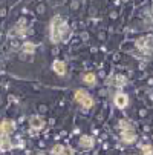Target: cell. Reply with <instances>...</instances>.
Returning <instances> with one entry per match:
<instances>
[{
	"label": "cell",
	"instance_id": "obj_4",
	"mask_svg": "<svg viewBox=\"0 0 153 155\" xmlns=\"http://www.w3.org/2000/svg\"><path fill=\"white\" fill-rule=\"evenodd\" d=\"M54 69H55V72L58 75H64L66 74V66H64L63 61H60V60L54 61Z\"/></svg>",
	"mask_w": 153,
	"mask_h": 155
},
{
	"label": "cell",
	"instance_id": "obj_5",
	"mask_svg": "<svg viewBox=\"0 0 153 155\" xmlns=\"http://www.w3.org/2000/svg\"><path fill=\"white\" fill-rule=\"evenodd\" d=\"M122 140H124L126 143H132V141L135 140V132L126 128V129H124V132H122Z\"/></svg>",
	"mask_w": 153,
	"mask_h": 155
},
{
	"label": "cell",
	"instance_id": "obj_7",
	"mask_svg": "<svg viewBox=\"0 0 153 155\" xmlns=\"http://www.w3.org/2000/svg\"><path fill=\"white\" fill-rule=\"evenodd\" d=\"M31 125H32V128H35V129H41V126H43V121H41L40 118L34 117V118H31Z\"/></svg>",
	"mask_w": 153,
	"mask_h": 155
},
{
	"label": "cell",
	"instance_id": "obj_9",
	"mask_svg": "<svg viewBox=\"0 0 153 155\" xmlns=\"http://www.w3.org/2000/svg\"><path fill=\"white\" fill-rule=\"evenodd\" d=\"M11 126H12V123H9V121H3L2 123V132L3 134H6V132H9V130H11Z\"/></svg>",
	"mask_w": 153,
	"mask_h": 155
},
{
	"label": "cell",
	"instance_id": "obj_3",
	"mask_svg": "<svg viewBox=\"0 0 153 155\" xmlns=\"http://www.w3.org/2000/svg\"><path fill=\"white\" fill-rule=\"evenodd\" d=\"M115 103L118 107H126L127 106V95L126 94H117L115 97Z\"/></svg>",
	"mask_w": 153,
	"mask_h": 155
},
{
	"label": "cell",
	"instance_id": "obj_1",
	"mask_svg": "<svg viewBox=\"0 0 153 155\" xmlns=\"http://www.w3.org/2000/svg\"><path fill=\"white\" fill-rule=\"evenodd\" d=\"M64 31H66L64 22H61L60 17H55L52 20V23H51V38H52V42L58 43L61 40V37H63Z\"/></svg>",
	"mask_w": 153,
	"mask_h": 155
},
{
	"label": "cell",
	"instance_id": "obj_8",
	"mask_svg": "<svg viewBox=\"0 0 153 155\" xmlns=\"http://www.w3.org/2000/svg\"><path fill=\"white\" fill-rule=\"evenodd\" d=\"M23 51H25L26 54H32V52L35 51V45H32V43H25V45H23Z\"/></svg>",
	"mask_w": 153,
	"mask_h": 155
},
{
	"label": "cell",
	"instance_id": "obj_10",
	"mask_svg": "<svg viewBox=\"0 0 153 155\" xmlns=\"http://www.w3.org/2000/svg\"><path fill=\"white\" fill-rule=\"evenodd\" d=\"M9 140H8V137H6V134H3V138H2V149L3 151H6L8 148H9Z\"/></svg>",
	"mask_w": 153,
	"mask_h": 155
},
{
	"label": "cell",
	"instance_id": "obj_6",
	"mask_svg": "<svg viewBox=\"0 0 153 155\" xmlns=\"http://www.w3.org/2000/svg\"><path fill=\"white\" fill-rule=\"evenodd\" d=\"M80 143H81L83 148H92V146H94V140H92L90 137H83Z\"/></svg>",
	"mask_w": 153,
	"mask_h": 155
},
{
	"label": "cell",
	"instance_id": "obj_11",
	"mask_svg": "<svg viewBox=\"0 0 153 155\" xmlns=\"http://www.w3.org/2000/svg\"><path fill=\"white\" fill-rule=\"evenodd\" d=\"M84 81H86V83H90V84H92V83L95 81V75H94V74H87L86 77H84Z\"/></svg>",
	"mask_w": 153,
	"mask_h": 155
},
{
	"label": "cell",
	"instance_id": "obj_13",
	"mask_svg": "<svg viewBox=\"0 0 153 155\" xmlns=\"http://www.w3.org/2000/svg\"><path fill=\"white\" fill-rule=\"evenodd\" d=\"M144 151H145V154H150L152 152V148H150V146H149V148H144Z\"/></svg>",
	"mask_w": 153,
	"mask_h": 155
},
{
	"label": "cell",
	"instance_id": "obj_2",
	"mask_svg": "<svg viewBox=\"0 0 153 155\" xmlns=\"http://www.w3.org/2000/svg\"><path fill=\"white\" fill-rule=\"evenodd\" d=\"M75 100H76V102H80L84 107H90L92 105H94V103H92V98L84 91H81V89L75 92Z\"/></svg>",
	"mask_w": 153,
	"mask_h": 155
},
{
	"label": "cell",
	"instance_id": "obj_12",
	"mask_svg": "<svg viewBox=\"0 0 153 155\" xmlns=\"http://www.w3.org/2000/svg\"><path fill=\"white\" fill-rule=\"evenodd\" d=\"M63 151H64V149L61 148V146H55V148L52 149V152H54V154H57V155H63Z\"/></svg>",
	"mask_w": 153,
	"mask_h": 155
}]
</instances>
